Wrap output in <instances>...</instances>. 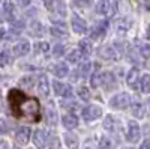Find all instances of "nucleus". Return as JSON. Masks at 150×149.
Wrapping results in <instances>:
<instances>
[{
	"instance_id": "b1692460",
	"label": "nucleus",
	"mask_w": 150,
	"mask_h": 149,
	"mask_svg": "<svg viewBox=\"0 0 150 149\" xmlns=\"http://www.w3.org/2000/svg\"><path fill=\"white\" fill-rule=\"evenodd\" d=\"M90 84H92V88H99V86L102 84V72H95L92 74V78H90Z\"/></svg>"
},
{
	"instance_id": "e433bc0d",
	"label": "nucleus",
	"mask_w": 150,
	"mask_h": 149,
	"mask_svg": "<svg viewBox=\"0 0 150 149\" xmlns=\"http://www.w3.org/2000/svg\"><path fill=\"white\" fill-rule=\"evenodd\" d=\"M140 149H150V140H144L140 146Z\"/></svg>"
},
{
	"instance_id": "f8f14e48",
	"label": "nucleus",
	"mask_w": 150,
	"mask_h": 149,
	"mask_svg": "<svg viewBox=\"0 0 150 149\" xmlns=\"http://www.w3.org/2000/svg\"><path fill=\"white\" fill-rule=\"evenodd\" d=\"M107 26H108V23L107 21H99L95 24V27L90 33V38L92 39H98V38H101V36L107 32Z\"/></svg>"
},
{
	"instance_id": "72a5a7b5",
	"label": "nucleus",
	"mask_w": 150,
	"mask_h": 149,
	"mask_svg": "<svg viewBox=\"0 0 150 149\" xmlns=\"http://www.w3.org/2000/svg\"><path fill=\"white\" fill-rule=\"evenodd\" d=\"M32 33H33V35H38V33L41 35V33H42V24L35 21V23L32 24Z\"/></svg>"
},
{
	"instance_id": "f03ea898",
	"label": "nucleus",
	"mask_w": 150,
	"mask_h": 149,
	"mask_svg": "<svg viewBox=\"0 0 150 149\" xmlns=\"http://www.w3.org/2000/svg\"><path fill=\"white\" fill-rule=\"evenodd\" d=\"M129 104H131V96L128 93H125V92L114 95L110 101V106L112 108H126Z\"/></svg>"
},
{
	"instance_id": "4be33fe9",
	"label": "nucleus",
	"mask_w": 150,
	"mask_h": 149,
	"mask_svg": "<svg viewBox=\"0 0 150 149\" xmlns=\"http://www.w3.org/2000/svg\"><path fill=\"white\" fill-rule=\"evenodd\" d=\"M51 35L56 38H62V36H68V30L65 29V24H57V26L51 27Z\"/></svg>"
},
{
	"instance_id": "9b49d317",
	"label": "nucleus",
	"mask_w": 150,
	"mask_h": 149,
	"mask_svg": "<svg viewBox=\"0 0 150 149\" xmlns=\"http://www.w3.org/2000/svg\"><path fill=\"white\" fill-rule=\"evenodd\" d=\"M33 143H35L36 148H39V149L45 148L47 146V133L42 131V130H36L35 134H33Z\"/></svg>"
},
{
	"instance_id": "2eb2a0df",
	"label": "nucleus",
	"mask_w": 150,
	"mask_h": 149,
	"mask_svg": "<svg viewBox=\"0 0 150 149\" xmlns=\"http://www.w3.org/2000/svg\"><path fill=\"white\" fill-rule=\"evenodd\" d=\"M3 14L6 20H14V14H15V9H14V3L11 0H5L3 2Z\"/></svg>"
},
{
	"instance_id": "49530a36",
	"label": "nucleus",
	"mask_w": 150,
	"mask_h": 149,
	"mask_svg": "<svg viewBox=\"0 0 150 149\" xmlns=\"http://www.w3.org/2000/svg\"><path fill=\"white\" fill-rule=\"evenodd\" d=\"M0 2H2V0H0Z\"/></svg>"
},
{
	"instance_id": "37998d69",
	"label": "nucleus",
	"mask_w": 150,
	"mask_h": 149,
	"mask_svg": "<svg viewBox=\"0 0 150 149\" xmlns=\"http://www.w3.org/2000/svg\"><path fill=\"white\" fill-rule=\"evenodd\" d=\"M0 98H2V91H0Z\"/></svg>"
},
{
	"instance_id": "f704fd0d",
	"label": "nucleus",
	"mask_w": 150,
	"mask_h": 149,
	"mask_svg": "<svg viewBox=\"0 0 150 149\" xmlns=\"http://www.w3.org/2000/svg\"><path fill=\"white\" fill-rule=\"evenodd\" d=\"M21 83H23V84H27V88H33V80H32L30 77L23 78V80H21Z\"/></svg>"
},
{
	"instance_id": "39448f33",
	"label": "nucleus",
	"mask_w": 150,
	"mask_h": 149,
	"mask_svg": "<svg viewBox=\"0 0 150 149\" xmlns=\"http://www.w3.org/2000/svg\"><path fill=\"white\" fill-rule=\"evenodd\" d=\"M72 29L74 32H77V33H86L87 32V23L77 14H74L72 15Z\"/></svg>"
},
{
	"instance_id": "a878e982",
	"label": "nucleus",
	"mask_w": 150,
	"mask_h": 149,
	"mask_svg": "<svg viewBox=\"0 0 150 149\" xmlns=\"http://www.w3.org/2000/svg\"><path fill=\"white\" fill-rule=\"evenodd\" d=\"M77 92H78V96L83 99V101H89L90 99V91L87 89L86 86H80Z\"/></svg>"
},
{
	"instance_id": "473e14b6",
	"label": "nucleus",
	"mask_w": 150,
	"mask_h": 149,
	"mask_svg": "<svg viewBox=\"0 0 150 149\" xmlns=\"http://www.w3.org/2000/svg\"><path fill=\"white\" fill-rule=\"evenodd\" d=\"M36 50H39L41 53H48V50H50V45L47 44V42H38L36 44Z\"/></svg>"
},
{
	"instance_id": "6e6552de",
	"label": "nucleus",
	"mask_w": 150,
	"mask_h": 149,
	"mask_svg": "<svg viewBox=\"0 0 150 149\" xmlns=\"http://www.w3.org/2000/svg\"><path fill=\"white\" fill-rule=\"evenodd\" d=\"M30 128L29 127H20L18 130H17V133H15V139H17V142L20 143V145H26L27 142H29V139H30Z\"/></svg>"
},
{
	"instance_id": "ddd939ff",
	"label": "nucleus",
	"mask_w": 150,
	"mask_h": 149,
	"mask_svg": "<svg viewBox=\"0 0 150 149\" xmlns=\"http://www.w3.org/2000/svg\"><path fill=\"white\" fill-rule=\"evenodd\" d=\"M62 122H63V125L68 128V130H74L78 127V118L75 116L74 113H68L62 118Z\"/></svg>"
},
{
	"instance_id": "7ed1b4c3",
	"label": "nucleus",
	"mask_w": 150,
	"mask_h": 149,
	"mask_svg": "<svg viewBox=\"0 0 150 149\" xmlns=\"http://www.w3.org/2000/svg\"><path fill=\"white\" fill-rule=\"evenodd\" d=\"M101 115H102V110L98 106H87L86 108H83V119L86 122H92V120L98 119Z\"/></svg>"
},
{
	"instance_id": "412c9836",
	"label": "nucleus",
	"mask_w": 150,
	"mask_h": 149,
	"mask_svg": "<svg viewBox=\"0 0 150 149\" xmlns=\"http://www.w3.org/2000/svg\"><path fill=\"white\" fill-rule=\"evenodd\" d=\"M140 89L143 93H149L150 92V74H144L140 78Z\"/></svg>"
},
{
	"instance_id": "5701e85b",
	"label": "nucleus",
	"mask_w": 150,
	"mask_h": 149,
	"mask_svg": "<svg viewBox=\"0 0 150 149\" xmlns=\"http://www.w3.org/2000/svg\"><path fill=\"white\" fill-rule=\"evenodd\" d=\"M80 51L84 56H89L92 53V44H90V41H86V39L80 41Z\"/></svg>"
},
{
	"instance_id": "dca6fc26",
	"label": "nucleus",
	"mask_w": 150,
	"mask_h": 149,
	"mask_svg": "<svg viewBox=\"0 0 150 149\" xmlns=\"http://www.w3.org/2000/svg\"><path fill=\"white\" fill-rule=\"evenodd\" d=\"M65 143L69 149H78V137L72 133L65 134Z\"/></svg>"
},
{
	"instance_id": "a18cd8bd",
	"label": "nucleus",
	"mask_w": 150,
	"mask_h": 149,
	"mask_svg": "<svg viewBox=\"0 0 150 149\" xmlns=\"http://www.w3.org/2000/svg\"><path fill=\"white\" fill-rule=\"evenodd\" d=\"M15 149H20V148H15Z\"/></svg>"
},
{
	"instance_id": "58836bf2",
	"label": "nucleus",
	"mask_w": 150,
	"mask_h": 149,
	"mask_svg": "<svg viewBox=\"0 0 150 149\" xmlns=\"http://www.w3.org/2000/svg\"><path fill=\"white\" fill-rule=\"evenodd\" d=\"M146 113L150 116V98H149V101H147V104H146Z\"/></svg>"
},
{
	"instance_id": "bb28decb",
	"label": "nucleus",
	"mask_w": 150,
	"mask_h": 149,
	"mask_svg": "<svg viewBox=\"0 0 150 149\" xmlns=\"http://www.w3.org/2000/svg\"><path fill=\"white\" fill-rule=\"evenodd\" d=\"M80 59H81L80 50H74V51H71L68 54V62H71V63H77V62H80Z\"/></svg>"
},
{
	"instance_id": "2f4dec72",
	"label": "nucleus",
	"mask_w": 150,
	"mask_h": 149,
	"mask_svg": "<svg viewBox=\"0 0 150 149\" xmlns=\"http://www.w3.org/2000/svg\"><path fill=\"white\" fill-rule=\"evenodd\" d=\"M63 53H65V45H60V44L56 45L54 50H53V56H54V57H60Z\"/></svg>"
},
{
	"instance_id": "c03bdc74",
	"label": "nucleus",
	"mask_w": 150,
	"mask_h": 149,
	"mask_svg": "<svg viewBox=\"0 0 150 149\" xmlns=\"http://www.w3.org/2000/svg\"><path fill=\"white\" fill-rule=\"evenodd\" d=\"M0 21H3V18H0Z\"/></svg>"
},
{
	"instance_id": "393cba45",
	"label": "nucleus",
	"mask_w": 150,
	"mask_h": 149,
	"mask_svg": "<svg viewBox=\"0 0 150 149\" xmlns=\"http://www.w3.org/2000/svg\"><path fill=\"white\" fill-rule=\"evenodd\" d=\"M11 62H12V57L8 51H0V66L3 68V66L9 65Z\"/></svg>"
},
{
	"instance_id": "79ce46f5",
	"label": "nucleus",
	"mask_w": 150,
	"mask_h": 149,
	"mask_svg": "<svg viewBox=\"0 0 150 149\" xmlns=\"http://www.w3.org/2000/svg\"><path fill=\"white\" fill-rule=\"evenodd\" d=\"M125 149H134V148H125Z\"/></svg>"
},
{
	"instance_id": "4468645a",
	"label": "nucleus",
	"mask_w": 150,
	"mask_h": 149,
	"mask_svg": "<svg viewBox=\"0 0 150 149\" xmlns=\"http://www.w3.org/2000/svg\"><path fill=\"white\" fill-rule=\"evenodd\" d=\"M96 11L99 14H104V15H111V0H99Z\"/></svg>"
},
{
	"instance_id": "aec40b11",
	"label": "nucleus",
	"mask_w": 150,
	"mask_h": 149,
	"mask_svg": "<svg viewBox=\"0 0 150 149\" xmlns=\"http://www.w3.org/2000/svg\"><path fill=\"white\" fill-rule=\"evenodd\" d=\"M132 115H134L135 118H138V119L144 118V115H146V107H144L141 103H134V104H132Z\"/></svg>"
},
{
	"instance_id": "c9c22d12",
	"label": "nucleus",
	"mask_w": 150,
	"mask_h": 149,
	"mask_svg": "<svg viewBox=\"0 0 150 149\" xmlns=\"http://www.w3.org/2000/svg\"><path fill=\"white\" fill-rule=\"evenodd\" d=\"M17 2H18V5H20L21 8H26V6L30 5V0H17Z\"/></svg>"
},
{
	"instance_id": "7c9ffc66",
	"label": "nucleus",
	"mask_w": 150,
	"mask_h": 149,
	"mask_svg": "<svg viewBox=\"0 0 150 149\" xmlns=\"http://www.w3.org/2000/svg\"><path fill=\"white\" fill-rule=\"evenodd\" d=\"M112 143L108 137H102L101 140H99V149H111Z\"/></svg>"
},
{
	"instance_id": "c85d7f7f",
	"label": "nucleus",
	"mask_w": 150,
	"mask_h": 149,
	"mask_svg": "<svg viewBox=\"0 0 150 149\" xmlns=\"http://www.w3.org/2000/svg\"><path fill=\"white\" fill-rule=\"evenodd\" d=\"M140 54L146 59H150V44H141L140 45Z\"/></svg>"
},
{
	"instance_id": "9d476101",
	"label": "nucleus",
	"mask_w": 150,
	"mask_h": 149,
	"mask_svg": "<svg viewBox=\"0 0 150 149\" xmlns=\"http://www.w3.org/2000/svg\"><path fill=\"white\" fill-rule=\"evenodd\" d=\"M29 51H30V42H29V41H21V42H18V44L14 47V50H12V53H14L15 57L26 56Z\"/></svg>"
},
{
	"instance_id": "1a4fd4ad",
	"label": "nucleus",
	"mask_w": 150,
	"mask_h": 149,
	"mask_svg": "<svg viewBox=\"0 0 150 149\" xmlns=\"http://www.w3.org/2000/svg\"><path fill=\"white\" fill-rule=\"evenodd\" d=\"M126 81H128V84H129V88L137 89V88L140 86V71L137 69V68H132V69L128 72Z\"/></svg>"
},
{
	"instance_id": "4c0bfd02",
	"label": "nucleus",
	"mask_w": 150,
	"mask_h": 149,
	"mask_svg": "<svg viewBox=\"0 0 150 149\" xmlns=\"http://www.w3.org/2000/svg\"><path fill=\"white\" fill-rule=\"evenodd\" d=\"M80 2H81V5H83V6H92L93 0H80Z\"/></svg>"
},
{
	"instance_id": "20e7f679",
	"label": "nucleus",
	"mask_w": 150,
	"mask_h": 149,
	"mask_svg": "<svg viewBox=\"0 0 150 149\" xmlns=\"http://www.w3.org/2000/svg\"><path fill=\"white\" fill-rule=\"evenodd\" d=\"M53 88H54V92L62 96V98H69L72 96V89H71V86L65 84V83H60V81H53Z\"/></svg>"
},
{
	"instance_id": "f257e3e1",
	"label": "nucleus",
	"mask_w": 150,
	"mask_h": 149,
	"mask_svg": "<svg viewBox=\"0 0 150 149\" xmlns=\"http://www.w3.org/2000/svg\"><path fill=\"white\" fill-rule=\"evenodd\" d=\"M9 103L12 113L17 118H29L33 122L39 120V103L35 98H29L23 92L12 89L9 92Z\"/></svg>"
},
{
	"instance_id": "423d86ee",
	"label": "nucleus",
	"mask_w": 150,
	"mask_h": 149,
	"mask_svg": "<svg viewBox=\"0 0 150 149\" xmlns=\"http://www.w3.org/2000/svg\"><path fill=\"white\" fill-rule=\"evenodd\" d=\"M36 88H38V92H39L42 96H47L50 93V81H48V77L45 76V74L39 76L38 83H36Z\"/></svg>"
},
{
	"instance_id": "ea45409f",
	"label": "nucleus",
	"mask_w": 150,
	"mask_h": 149,
	"mask_svg": "<svg viewBox=\"0 0 150 149\" xmlns=\"http://www.w3.org/2000/svg\"><path fill=\"white\" fill-rule=\"evenodd\" d=\"M0 149H6V143H5V142L0 143Z\"/></svg>"
},
{
	"instance_id": "6ab92c4d",
	"label": "nucleus",
	"mask_w": 150,
	"mask_h": 149,
	"mask_svg": "<svg viewBox=\"0 0 150 149\" xmlns=\"http://www.w3.org/2000/svg\"><path fill=\"white\" fill-rule=\"evenodd\" d=\"M102 84L105 86L107 89H111V88H114V84H116L114 76H112L111 72H102Z\"/></svg>"
},
{
	"instance_id": "cd10ccee",
	"label": "nucleus",
	"mask_w": 150,
	"mask_h": 149,
	"mask_svg": "<svg viewBox=\"0 0 150 149\" xmlns=\"http://www.w3.org/2000/svg\"><path fill=\"white\" fill-rule=\"evenodd\" d=\"M90 68H92V63L90 62H83L81 66H80V74H81V77H86V76H89L90 74Z\"/></svg>"
},
{
	"instance_id": "a19ab883",
	"label": "nucleus",
	"mask_w": 150,
	"mask_h": 149,
	"mask_svg": "<svg viewBox=\"0 0 150 149\" xmlns=\"http://www.w3.org/2000/svg\"><path fill=\"white\" fill-rule=\"evenodd\" d=\"M147 39H150V26L147 27Z\"/></svg>"
},
{
	"instance_id": "c756f323",
	"label": "nucleus",
	"mask_w": 150,
	"mask_h": 149,
	"mask_svg": "<svg viewBox=\"0 0 150 149\" xmlns=\"http://www.w3.org/2000/svg\"><path fill=\"white\" fill-rule=\"evenodd\" d=\"M104 128L107 131H114V119L111 116H107L105 120H104Z\"/></svg>"
},
{
	"instance_id": "f3484780",
	"label": "nucleus",
	"mask_w": 150,
	"mask_h": 149,
	"mask_svg": "<svg viewBox=\"0 0 150 149\" xmlns=\"http://www.w3.org/2000/svg\"><path fill=\"white\" fill-rule=\"evenodd\" d=\"M99 54H101L104 59H111V60H116L117 59V53H116V50L112 48V47H104L101 48V51H99Z\"/></svg>"
},
{
	"instance_id": "a211bd4d",
	"label": "nucleus",
	"mask_w": 150,
	"mask_h": 149,
	"mask_svg": "<svg viewBox=\"0 0 150 149\" xmlns=\"http://www.w3.org/2000/svg\"><path fill=\"white\" fill-rule=\"evenodd\" d=\"M54 74L57 77H66L68 74H69V68L68 65L65 63V62H60V63H57L54 66Z\"/></svg>"
},
{
	"instance_id": "0eeeda50",
	"label": "nucleus",
	"mask_w": 150,
	"mask_h": 149,
	"mask_svg": "<svg viewBox=\"0 0 150 149\" xmlns=\"http://www.w3.org/2000/svg\"><path fill=\"white\" fill-rule=\"evenodd\" d=\"M140 135H141L140 127L137 125L135 122H129V125H128V135H126L128 140L132 142V143H135V142L140 140Z\"/></svg>"
}]
</instances>
